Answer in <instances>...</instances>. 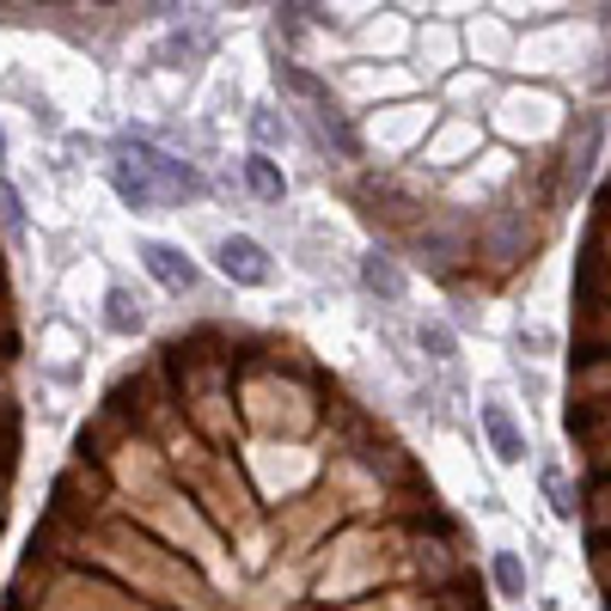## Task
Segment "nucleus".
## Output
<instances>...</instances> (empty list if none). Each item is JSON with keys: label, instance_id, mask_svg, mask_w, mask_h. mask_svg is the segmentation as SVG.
<instances>
[{"label": "nucleus", "instance_id": "obj_13", "mask_svg": "<svg viewBox=\"0 0 611 611\" xmlns=\"http://www.w3.org/2000/svg\"><path fill=\"white\" fill-rule=\"evenodd\" d=\"M605 25H611V7H605Z\"/></svg>", "mask_w": 611, "mask_h": 611}, {"label": "nucleus", "instance_id": "obj_4", "mask_svg": "<svg viewBox=\"0 0 611 611\" xmlns=\"http://www.w3.org/2000/svg\"><path fill=\"white\" fill-rule=\"evenodd\" d=\"M478 416H483V435H490L495 459H502V465H526V435H519L514 410H507L502 398H483Z\"/></svg>", "mask_w": 611, "mask_h": 611}, {"label": "nucleus", "instance_id": "obj_1", "mask_svg": "<svg viewBox=\"0 0 611 611\" xmlns=\"http://www.w3.org/2000/svg\"><path fill=\"white\" fill-rule=\"evenodd\" d=\"M110 184H117V196L129 202L135 214L165 208V202H190V196H202V190H208L184 160H172V153H160V147H147V141H122L117 147Z\"/></svg>", "mask_w": 611, "mask_h": 611}, {"label": "nucleus", "instance_id": "obj_11", "mask_svg": "<svg viewBox=\"0 0 611 611\" xmlns=\"http://www.w3.org/2000/svg\"><path fill=\"white\" fill-rule=\"evenodd\" d=\"M251 135H257V147H276V141H288V122H281L276 110H257V117H251Z\"/></svg>", "mask_w": 611, "mask_h": 611}, {"label": "nucleus", "instance_id": "obj_12", "mask_svg": "<svg viewBox=\"0 0 611 611\" xmlns=\"http://www.w3.org/2000/svg\"><path fill=\"white\" fill-rule=\"evenodd\" d=\"M0 160H7V135H0Z\"/></svg>", "mask_w": 611, "mask_h": 611}, {"label": "nucleus", "instance_id": "obj_6", "mask_svg": "<svg viewBox=\"0 0 611 611\" xmlns=\"http://www.w3.org/2000/svg\"><path fill=\"white\" fill-rule=\"evenodd\" d=\"M490 575H495V587H502V599L507 605H519L526 599V562H519V550H490Z\"/></svg>", "mask_w": 611, "mask_h": 611}, {"label": "nucleus", "instance_id": "obj_9", "mask_svg": "<svg viewBox=\"0 0 611 611\" xmlns=\"http://www.w3.org/2000/svg\"><path fill=\"white\" fill-rule=\"evenodd\" d=\"M141 324H147V312H141V300H129V293H110V331H122V336H129V331H141Z\"/></svg>", "mask_w": 611, "mask_h": 611}, {"label": "nucleus", "instance_id": "obj_3", "mask_svg": "<svg viewBox=\"0 0 611 611\" xmlns=\"http://www.w3.org/2000/svg\"><path fill=\"white\" fill-rule=\"evenodd\" d=\"M361 288H367L379 306H404V300H410V276H404V264L392 251H367V257H361Z\"/></svg>", "mask_w": 611, "mask_h": 611}, {"label": "nucleus", "instance_id": "obj_5", "mask_svg": "<svg viewBox=\"0 0 611 611\" xmlns=\"http://www.w3.org/2000/svg\"><path fill=\"white\" fill-rule=\"evenodd\" d=\"M141 264H147V276H160L172 293H190V288H196V264H190L178 245H165V239H147V245H141Z\"/></svg>", "mask_w": 611, "mask_h": 611}, {"label": "nucleus", "instance_id": "obj_2", "mask_svg": "<svg viewBox=\"0 0 611 611\" xmlns=\"http://www.w3.org/2000/svg\"><path fill=\"white\" fill-rule=\"evenodd\" d=\"M214 264H221V276L233 281V288H269V281H276V257H269L251 233H226V239L214 245Z\"/></svg>", "mask_w": 611, "mask_h": 611}, {"label": "nucleus", "instance_id": "obj_8", "mask_svg": "<svg viewBox=\"0 0 611 611\" xmlns=\"http://www.w3.org/2000/svg\"><path fill=\"white\" fill-rule=\"evenodd\" d=\"M545 502H550V514L557 519H575V490H569V478H562V465H545Z\"/></svg>", "mask_w": 611, "mask_h": 611}, {"label": "nucleus", "instance_id": "obj_7", "mask_svg": "<svg viewBox=\"0 0 611 611\" xmlns=\"http://www.w3.org/2000/svg\"><path fill=\"white\" fill-rule=\"evenodd\" d=\"M245 184H251L264 202H281V190H288V178L276 172V160H264V153H251V160H245Z\"/></svg>", "mask_w": 611, "mask_h": 611}, {"label": "nucleus", "instance_id": "obj_10", "mask_svg": "<svg viewBox=\"0 0 611 611\" xmlns=\"http://www.w3.org/2000/svg\"><path fill=\"white\" fill-rule=\"evenodd\" d=\"M416 343H422L428 361H452V355H459V343H452L447 324H422V331H416Z\"/></svg>", "mask_w": 611, "mask_h": 611}]
</instances>
